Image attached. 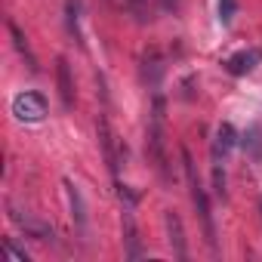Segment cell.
Masks as SVG:
<instances>
[{"mask_svg": "<svg viewBox=\"0 0 262 262\" xmlns=\"http://www.w3.org/2000/svg\"><path fill=\"white\" fill-rule=\"evenodd\" d=\"M164 74H167V59H164V53H161L158 47H148V50L142 53V80L148 83L151 93L161 90Z\"/></svg>", "mask_w": 262, "mask_h": 262, "instance_id": "cell-5", "label": "cell"}, {"mask_svg": "<svg viewBox=\"0 0 262 262\" xmlns=\"http://www.w3.org/2000/svg\"><path fill=\"white\" fill-rule=\"evenodd\" d=\"M65 188H68V201H71V213H74V222H77V228L83 231V228H86V207H83L80 188H77V185H71V182H65Z\"/></svg>", "mask_w": 262, "mask_h": 262, "instance_id": "cell-11", "label": "cell"}, {"mask_svg": "<svg viewBox=\"0 0 262 262\" xmlns=\"http://www.w3.org/2000/svg\"><path fill=\"white\" fill-rule=\"evenodd\" d=\"M123 241H126V256L139 259V237H136V222H133V207L123 210Z\"/></svg>", "mask_w": 262, "mask_h": 262, "instance_id": "cell-10", "label": "cell"}, {"mask_svg": "<svg viewBox=\"0 0 262 262\" xmlns=\"http://www.w3.org/2000/svg\"><path fill=\"white\" fill-rule=\"evenodd\" d=\"M237 145V133H234V126L231 123H219L216 126V133H213V145H210V155H213V164H222L231 148Z\"/></svg>", "mask_w": 262, "mask_h": 262, "instance_id": "cell-6", "label": "cell"}, {"mask_svg": "<svg viewBox=\"0 0 262 262\" xmlns=\"http://www.w3.org/2000/svg\"><path fill=\"white\" fill-rule=\"evenodd\" d=\"M13 114L22 123H40L47 117V99L40 93H31V90L28 93H19L13 99Z\"/></svg>", "mask_w": 262, "mask_h": 262, "instance_id": "cell-3", "label": "cell"}, {"mask_svg": "<svg viewBox=\"0 0 262 262\" xmlns=\"http://www.w3.org/2000/svg\"><path fill=\"white\" fill-rule=\"evenodd\" d=\"M10 34H13V40H16V50L28 59V68H31V71H37V59L31 56V50H28V43H25V34L19 31V25H16V22H10Z\"/></svg>", "mask_w": 262, "mask_h": 262, "instance_id": "cell-13", "label": "cell"}, {"mask_svg": "<svg viewBox=\"0 0 262 262\" xmlns=\"http://www.w3.org/2000/svg\"><path fill=\"white\" fill-rule=\"evenodd\" d=\"M148 155L161 173L164 182H170V161H167V133H164V96L161 90L155 93L151 105V120H148Z\"/></svg>", "mask_w": 262, "mask_h": 262, "instance_id": "cell-1", "label": "cell"}, {"mask_svg": "<svg viewBox=\"0 0 262 262\" xmlns=\"http://www.w3.org/2000/svg\"><path fill=\"white\" fill-rule=\"evenodd\" d=\"M213 185H216V194L225 198V173H222V164H213Z\"/></svg>", "mask_w": 262, "mask_h": 262, "instance_id": "cell-17", "label": "cell"}, {"mask_svg": "<svg viewBox=\"0 0 262 262\" xmlns=\"http://www.w3.org/2000/svg\"><path fill=\"white\" fill-rule=\"evenodd\" d=\"M182 161H185V176H188V188H191V204L198 210V219L204 225V237L210 244V250H216V225H213V213H210V201H207V191L194 173V161L188 155V148H182Z\"/></svg>", "mask_w": 262, "mask_h": 262, "instance_id": "cell-2", "label": "cell"}, {"mask_svg": "<svg viewBox=\"0 0 262 262\" xmlns=\"http://www.w3.org/2000/svg\"><path fill=\"white\" fill-rule=\"evenodd\" d=\"M126 10H129V16H133L139 25L151 22V0H126Z\"/></svg>", "mask_w": 262, "mask_h": 262, "instance_id": "cell-12", "label": "cell"}, {"mask_svg": "<svg viewBox=\"0 0 262 262\" xmlns=\"http://www.w3.org/2000/svg\"><path fill=\"white\" fill-rule=\"evenodd\" d=\"M164 225H167V234H170L173 256H176V259H188V244H185V231H182V219H179V213L167 210V213H164Z\"/></svg>", "mask_w": 262, "mask_h": 262, "instance_id": "cell-7", "label": "cell"}, {"mask_svg": "<svg viewBox=\"0 0 262 262\" xmlns=\"http://www.w3.org/2000/svg\"><path fill=\"white\" fill-rule=\"evenodd\" d=\"M158 4H161V10H164V13H176L179 0H158Z\"/></svg>", "mask_w": 262, "mask_h": 262, "instance_id": "cell-18", "label": "cell"}, {"mask_svg": "<svg viewBox=\"0 0 262 262\" xmlns=\"http://www.w3.org/2000/svg\"><path fill=\"white\" fill-rule=\"evenodd\" d=\"M256 65H259V53H256V50H241V53H234V56L225 59V71L234 74V77L250 74Z\"/></svg>", "mask_w": 262, "mask_h": 262, "instance_id": "cell-9", "label": "cell"}, {"mask_svg": "<svg viewBox=\"0 0 262 262\" xmlns=\"http://www.w3.org/2000/svg\"><path fill=\"white\" fill-rule=\"evenodd\" d=\"M4 253L13 259V262H28V253L22 247H16V241H4Z\"/></svg>", "mask_w": 262, "mask_h": 262, "instance_id": "cell-16", "label": "cell"}, {"mask_svg": "<svg viewBox=\"0 0 262 262\" xmlns=\"http://www.w3.org/2000/svg\"><path fill=\"white\" fill-rule=\"evenodd\" d=\"M237 16V0H219V22L222 28H228Z\"/></svg>", "mask_w": 262, "mask_h": 262, "instance_id": "cell-14", "label": "cell"}, {"mask_svg": "<svg viewBox=\"0 0 262 262\" xmlns=\"http://www.w3.org/2000/svg\"><path fill=\"white\" fill-rule=\"evenodd\" d=\"M56 80H59V96H62V105L71 111L74 108V80H71V65L65 56L56 59Z\"/></svg>", "mask_w": 262, "mask_h": 262, "instance_id": "cell-8", "label": "cell"}, {"mask_svg": "<svg viewBox=\"0 0 262 262\" xmlns=\"http://www.w3.org/2000/svg\"><path fill=\"white\" fill-rule=\"evenodd\" d=\"M68 31H71V37L77 43H83L80 40V28H77V0H68Z\"/></svg>", "mask_w": 262, "mask_h": 262, "instance_id": "cell-15", "label": "cell"}, {"mask_svg": "<svg viewBox=\"0 0 262 262\" xmlns=\"http://www.w3.org/2000/svg\"><path fill=\"white\" fill-rule=\"evenodd\" d=\"M96 129H99V142H102V151H105V164H108V170L117 176V173H120V164H123V158H126V148L117 151V142H114V133H111V123H108L105 114H99Z\"/></svg>", "mask_w": 262, "mask_h": 262, "instance_id": "cell-4", "label": "cell"}]
</instances>
